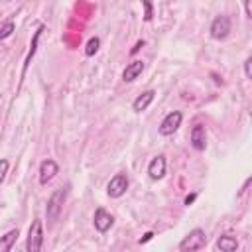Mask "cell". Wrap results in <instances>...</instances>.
Listing matches in <instances>:
<instances>
[{"mask_svg":"<svg viewBox=\"0 0 252 252\" xmlns=\"http://www.w3.org/2000/svg\"><path fill=\"white\" fill-rule=\"evenodd\" d=\"M195 197H197V193H191V195H187V197H185V205H191V203L195 201Z\"/></svg>","mask_w":252,"mask_h":252,"instance_id":"603a6c76","label":"cell"},{"mask_svg":"<svg viewBox=\"0 0 252 252\" xmlns=\"http://www.w3.org/2000/svg\"><path fill=\"white\" fill-rule=\"evenodd\" d=\"M144 4V20L150 22L154 18V6H152V0H142Z\"/></svg>","mask_w":252,"mask_h":252,"instance_id":"ac0fdd59","label":"cell"},{"mask_svg":"<svg viewBox=\"0 0 252 252\" xmlns=\"http://www.w3.org/2000/svg\"><path fill=\"white\" fill-rule=\"evenodd\" d=\"M43 248V226L41 220L35 219L28 230V240H26V250L28 252H39Z\"/></svg>","mask_w":252,"mask_h":252,"instance_id":"3957f363","label":"cell"},{"mask_svg":"<svg viewBox=\"0 0 252 252\" xmlns=\"http://www.w3.org/2000/svg\"><path fill=\"white\" fill-rule=\"evenodd\" d=\"M154 96H156V91H152V89L146 91V93H142L140 96L134 98V102H132V110H134V112H142V110H146V108L152 104Z\"/></svg>","mask_w":252,"mask_h":252,"instance_id":"7c38bea8","label":"cell"},{"mask_svg":"<svg viewBox=\"0 0 252 252\" xmlns=\"http://www.w3.org/2000/svg\"><path fill=\"white\" fill-rule=\"evenodd\" d=\"M181 120H183V114L179 110H173L169 114H165V118L159 122V136H171L173 132H177V128L181 126Z\"/></svg>","mask_w":252,"mask_h":252,"instance_id":"277c9868","label":"cell"},{"mask_svg":"<svg viewBox=\"0 0 252 252\" xmlns=\"http://www.w3.org/2000/svg\"><path fill=\"white\" fill-rule=\"evenodd\" d=\"M244 2V12H246V18H252V6H250V2L252 0H242Z\"/></svg>","mask_w":252,"mask_h":252,"instance_id":"44dd1931","label":"cell"},{"mask_svg":"<svg viewBox=\"0 0 252 252\" xmlns=\"http://www.w3.org/2000/svg\"><path fill=\"white\" fill-rule=\"evenodd\" d=\"M148 173L154 181L161 179L165 175V156H156L148 165Z\"/></svg>","mask_w":252,"mask_h":252,"instance_id":"30bf717a","label":"cell"},{"mask_svg":"<svg viewBox=\"0 0 252 252\" xmlns=\"http://www.w3.org/2000/svg\"><path fill=\"white\" fill-rule=\"evenodd\" d=\"M45 28L43 26H39L37 28V32L33 33V37H32V43H30V51H28V57H26V61H24V69H22V79H24V75H26V71H28V65H30V61H32V57L35 55V49H37V41H39V35H41V32H43Z\"/></svg>","mask_w":252,"mask_h":252,"instance_id":"4fadbf2b","label":"cell"},{"mask_svg":"<svg viewBox=\"0 0 252 252\" xmlns=\"http://www.w3.org/2000/svg\"><path fill=\"white\" fill-rule=\"evenodd\" d=\"M207 244V234L203 228H193L181 242H179V250L181 252H191V250H201Z\"/></svg>","mask_w":252,"mask_h":252,"instance_id":"7a4b0ae2","label":"cell"},{"mask_svg":"<svg viewBox=\"0 0 252 252\" xmlns=\"http://www.w3.org/2000/svg\"><path fill=\"white\" fill-rule=\"evenodd\" d=\"M93 222H94V228H96L98 232H106V230H110V226L114 224V219H112V215L106 213L102 207H96L94 217H93Z\"/></svg>","mask_w":252,"mask_h":252,"instance_id":"ba28073f","label":"cell"},{"mask_svg":"<svg viewBox=\"0 0 252 252\" xmlns=\"http://www.w3.org/2000/svg\"><path fill=\"white\" fill-rule=\"evenodd\" d=\"M18 236H20L18 228H12V230H8L4 236H0V252L12 250V248H14V242L18 240Z\"/></svg>","mask_w":252,"mask_h":252,"instance_id":"9a60e30c","label":"cell"},{"mask_svg":"<svg viewBox=\"0 0 252 252\" xmlns=\"http://www.w3.org/2000/svg\"><path fill=\"white\" fill-rule=\"evenodd\" d=\"M65 197H67V189H65V187L55 189V191H53V195L49 197L47 207H45V215H47V220H49V222L57 220V217H59V213H61V209H63Z\"/></svg>","mask_w":252,"mask_h":252,"instance_id":"6da1fadb","label":"cell"},{"mask_svg":"<svg viewBox=\"0 0 252 252\" xmlns=\"http://www.w3.org/2000/svg\"><path fill=\"white\" fill-rule=\"evenodd\" d=\"M215 248H217V250H220V252H234V250L238 248V240H236L234 236L224 234V236H220V238L217 240Z\"/></svg>","mask_w":252,"mask_h":252,"instance_id":"5bb4252c","label":"cell"},{"mask_svg":"<svg viewBox=\"0 0 252 252\" xmlns=\"http://www.w3.org/2000/svg\"><path fill=\"white\" fill-rule=\"evenodd\" d=\"M57 173H59L57 161H55V159H43L41 165H39V183H41V185H47Z\"/></svg>","mask_w":252,"mask_h":252,"instance_id":"52a82bcc","label":"cell"},{"mask_svg":"<svg viewBox=\"0 0 252 252\" xmlns=\"http://www.w3.org/2000/svg\"><path fill=\"white\" fill-rule=\"evenodd\" d=\"M140 47H144V41H138V43H136V45H134V47H132V49H130V53H132V55H134V53H136V51H138V49H140Z\"/></svg>","mask_w":252,"mask_h":252,"instance_id":"cb8c5ba5","label":"cell"},{"mask_svg":"<svg viewBox=\"0 0 252 252\" xmlns=\"http://www.w3.org/2000/svg\"><path fill=\"white\" fill-rule=\"evenodd\" d=\"M142 71H144V61H132V63L126 65V69L122 73V81L132 83L134 79H138L142 75Z\"/></svg>","mask_w":252,"mask_h":252,"instance_id":"8fae6325","label":"cell"},{"mask_svg":"<svg viewBox=\"0 0 252 252\" xmlns=\"http://www.w3.org/2000/svg\"><path fill=\"white\" fill-rule=\"evenodd\" d=\"M244 75H246V79H252V57H248L244 61Z\"/></svg>","mask_w":252,"mask_h":252,"instance_id":"ffe728a7","label":"cell"},{"mask_svg":"<svg viewBox=\"0 0 252 252\" xmlns=\"http://www.w3.org/2000/svg\"><path fill=\"white\" fill-rule=\"evenodd\" d=\"M8 159H0V183L4 181V177H6V173H8Z\"/></svg>","mask_w":252,"mask_h":252,"instance_id":"d6986e66","label":"cell"},{"mask_svg":"<svg viewBox=\"0 0 252 252\" xmlns=\"http://www.w3.org/2000/svg\"><path fill=\"white\" fill-rule=\"evenodd\" d=\"M14 30H16L14 22H12V20H8V22L0 28V41H2V39H6V37H10V35L14 33Z\"/></svg>","mask_w":252,"mask_h":252,"instance_id":"e0dca14e","label":"cell"},{"mask_svg":"<svg viewBox=\"0 0 252 252\" xmlns=\"http://www.w3.org/2000/svg\"><path fill=\"white\" fill-rule=\"evenodd\" d=\"M211 37L213 39H224L230 32V18L228 16H217L211 24Z\"/></svg>","mask_w":252,"mask_h":252,"instance_id":"8992f818","label":"cell"},{"mask_svg":"<svg viewBox=\"0 0 252 252\" xmlns=\"http://www.w3.org/2000/svg\"><path fill=\"white\" fill-rule=\"evenodd\" d=\"M191 146L197 152H203L207 148V132H205V126L203 124H195L191 128Z\"/></svg>","mask_w":252,"mask_h":252,"instance_id":"9c48e42d","label":"cell"},{"mask_svg":"<svg viewBox=\"0 0 252 252\" xmlns=\"http://www.w3.org/2000/svg\"><path fill=\"white\" fill-rule=\"evenodd\" d=\"M98 47H100V39H98V37H91V39L87 41V45H85V55H87V57H93V55L98 51Z\"/></svg>","mask_w":252,"mask_h":252,"instance_id":"2e32d148","label":"cell"},{"mask_svg":"<svg viewBox=\"0 0 252 252\" xmlns=\"http://www.w3.org/2000/svg\"><path fill=\"white\" fill-rule=\"evenodd\" d=\"M128 185H130L128 175H126V173H116L114 177H110V181H108V185H106V193H108V197L118 199V197H122V195L126 193Z\"/></svg>","mask_w":252,"mask_h":252,"instance_id":"5b68a950","label":"cell"},{"mask_svg":"<svg viewBox=\"0 0 252 252\" xmlns=\"http://www.w3.org/2000/svg\"><path fill=\"white\" fill-rule=\"evenodd\" d=\"M152 236H154V232H146V234H144V236H142V238H140L138 242H140V244H144V242H148V240H152Z\"/></svg>","mask_w":252,"mask_h":252,"instance_id":"7402d4cb","label":"cell"}]
</instances>
